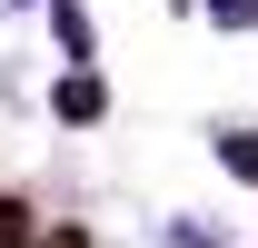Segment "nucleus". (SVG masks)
Returning <instances> with one entry per match:
<instances>
[{
	"instance_id": "7ed1b4c3",
	"label": "nucleus",
	"mask_w": 258,
	"mask_h": 248,
	"mask_svg": "<svg viewBox=\"0 0 258 248\" xmlns=\"http://www.w3.org/2000/svg\"><path fill=\"white\" fill-rule=\"evenodd\" d=\"M219 159L238 169V179H258V139H219Z\"/></svg>"
},
{
	"instance_id": "f03ea898",
	"label": "nucleus",
	"mask_w": 258,
	"mask_h": 248,
	"mask_svg": "<svg viewBox=\"0 0 258 248\" xmlns=\"http://www.w3.org/2000/svg\"><path fill=\"white\" fill-rule=\"evenodd\" d=\"M60 119H99V80H70V90H60Z\"/></svg>"
},
{
	"instance_id": "f257e3e1",
	"label": "nucleus",
	"mask_w": 258,
	"mask_h": 248,
	"mask_svg": "<svg viewBox=\"0 0 258 248\" xmlns=\"http://www.w3.org/2000/svg\"><path fill=\"white\" fill-rule=\"evenodd\" d=\"M0 248H40V228H30V209H20V199H0Z\"/></svg>"
}]
</instances>
